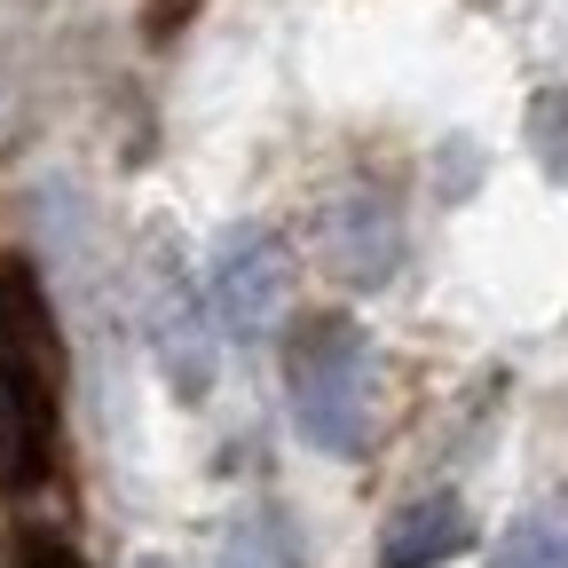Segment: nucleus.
<instances>
[{"label": "nucleus", "instance_id": "6e6552de", "mask_svg": "<svg viewBox=\"0 0 568 568\" xmlns=\"http://www.w3.org/2000/svg\"><path fill=\"white\" fill-rule=\"evenodd\" d=\"M24 568H80V552H63V545L32 537V545H24Z\"/></svg>", "mask_w": 568, "mask_h": 568}, {"label": "nucleus", "instance_id": "7ed1b4c3", "mask_svg": "<svg viewBox=\"0 0 568 568\" xmlns=\"http://www.w3.org/2000/svg\"><path fill=\"white\" fill-rule=\"evenodd\" d=\"M284 301V245L268 230H230L205 261V316H222V332L253 339Z\"/></svg>", "mask_w": 568, "mask_h": 568}, {"label": "nucleus", "instance_id": "20e7f679", "mask_svg": "<svg viewBox=\"0 0 568 568\" xmlns=\"http://www.w3.org/2000/svg\"><path fill=\"white\" fill-rule=\"evenodd\" d=\"M474 545V521H466V506L450 489H426V497H410L403 514H387V529H379V568H443V560H458Z\"/></svg>", "mask_w": 568, "mask_h": 568}, {"label": "nucleus", "instance_id": "423d86ee", "mask_svg": "<svg viewBox=\"0 0 568 568\" xmlns=\"http://www.w3.org/2000/svg\"><path fill=\"white\" fill-rule=\"evenodd\" d=\"M489 568H568V506H537L506 529Z\"/></svg>", "mask_w": 568, "mask_h": 568}, {"label": "nucleus", "instance_id": "f257e3e1", "mask_svg": "<svg viewBox=\"0 0 568 568\" xmlns=\"http://www.w3.org/2000/svg\"><path fill=\"white\" fill-rule=\"evenodd\" d=\"M55 332L24 268H0V489H32L55 466Z\"/></svg>", "mask_w": 568, "mask_h": 568}, {"label": "nucleus", "instance_id": "1a4fd4ad", "mask_svg": "<svg viewBox=\"0 0 568 568\" xmlns=\"http://www.w3.org/2000/svg\"><path fill=\"white\" fill-rule=\"evenodd\" d=\"M134 568H166V560H134Z\"/></svg>", "mask_w": 568, "mask_h": 568}, {"label": "nucleus", "instance_id": "f03ea898", "mask_svg": "<svg viewBox=\"0 0 568 568\" xmlns=\"http://www.w3.org/2000/svg\"><path fill=\"white\" fill-rule=\"evenodd\" d=\"M284 387H293L301 435L332 458H364L372 450V410H379V364L372 339L347 316H308L284 347Z\"/></svg>", "mask_w": 568, "mask_h": 568}, {"label": "nucleus", "instance_id": "0eeeda50", "mask_svg": "<svg viewBox=\"0 0 568 568\" xmlns=\"http://www.w3.org/2000/svg\"><path fill=\"white\" fill-rule=\"evenodd\" d=\"M529 142H537V159L552 166V182H568V95H537Z\"/></svg>", "mask_w": 568, "mask_h": 568}, {"label": "nucleus", "instance_id": "39448f33", "mask_svg": "<svg viewBox=\"0 0 568 568\" xmlns=\"http://www.w3.org/2000/svg\"><path fill=\"white\" fill-rule=\"evenodd\" d=\"M213 568H308V552H301V529H293V521H284L276 506H261V514H245V521L222 537Z\"/></svg>", "mask_w": 568, "mask_h": 568}]
</instances>
